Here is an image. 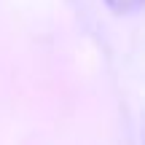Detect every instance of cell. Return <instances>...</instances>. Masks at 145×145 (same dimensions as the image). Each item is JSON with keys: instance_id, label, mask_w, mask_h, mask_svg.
Here are the masks:
<instances>
[{"instance_id": "6da1fadb", "label": "cell", "mask_w": 145, "mask_h": 145, "mask_svg": "<svg viewBox=\"0 0 145 145\" xmlns=\"http://www.w3.org/2000/svg\"><path fill=\"white\" fill-rule=\"evenodd\" d=\"M105 3H108L113 11H118V14H126V11H132L140 0H105Z\"/></svg>"}]
</instances>
